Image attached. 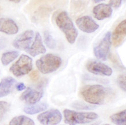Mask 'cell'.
Listing matches in <instances>:
<instances>
[{"mask_svg": "<svg viewBox=\"0 0 126 125\" xmlns=\"http://www.w3.org/2000/svg\"><path fill=\"white\" fill-rule=\"evenodd\" d=\"M10 125H34V122L29 117L24 115L16 116L9 122Z\"/></svg>", "mask_w": 126, "mask_h": 125, "instance_id": "obj_18", "label": "cell"}, {"mask_svg": "<svg viewBox=\"0 0 126 125\" xmlns=\"http://www.w3.org/2000/svg\"><path fill=\"white\" fill-rule=\"evenodd\" d=\"M11 105L5 101H0V121L4 119L8 112L9 111Z\"/></svg>", "mask_w": 126, "mask_h": 125, "instance_id": "obj_22", "label": "cell"}, {"mask_svg": "<svg viewBox=\"0 0 126 125\" xmlns=\"http://www.w3.org/2000/svg\"><path fill=\"white\" fill-rule=\"evenodd\" d=\"M72 107L76 109H77L90 110L94 108L93 107L85 104L83 103H80V102H76V103H73L72 104Z\"/></svg>", "mask_w": 126, "mask_h": 125, "instance_id": "obj_24", "label": "cell"}, {"mask_svg": "<svg viewBox=\"0 0 126 125\" xmlns=\"http://www.w3.org/2000/svg\"><path fill=\"white\" fill-rule=\"evenodd\" d=\"M48 108V105L46 103H41L39 104H32L31 105L25 107L23 111L29 115L36 114L42 111H44Z\"/></svg>", "mask_w": 126, "mask_h": 125, "instance_id": "obj_17", "label": "cell"}, {"mask_svg": "<svg viewBox=\"0 0 126 125\" xmlns=\"http://www.w3.org/2000/svg\"><path fill=\"white\" fill-rule=\"evenodd\" d=\"M16 80L12 77H6L0 82V98L5 97L12 91Z\"/></svg>", "mask_w": 126, "mask_h": 125, "instance_id": "obj_16", "label": "cell"}, {"mask_svg": "<svg viewBox=\"0 0 126 125\" xmlns=\"http://www.w3.org/2000/svg\"><path fill=\"white\" fill-rule=\"evenodd\" d=\"M19 53L16 51L6 52L1 56V62L3 65L7 66L19 56Z\"/></svg>", "mask_w": 126, "mask_h": 125, "instance_id": "obj_19", "label": "cell"}, {"mask_svg": "<svg viewBox=\"0 0 126 125\" xmlns=\"http://www.w3.org/2000/svg\"><path fill=\"white\" fill-rule=\"evenodd\" d=\"M26 88V87L25 85L24 84V83H17L16 85V90L17 91H19L25 90Z\"/></svg>", "mask_w": 126, "mask_h": 125, "instance_id": "obj_28", "label": "cell"}, {"mask_svg": "<svg viewBox=\"0 0 126 125\" xmlns=\"http://www.w3.org/2000/svg\"><path fill=\"white\" fill-rule=\"evenodd\" d=\"M47 82V80L43 79L35 86L27 87L25 91L21 95L20 100L29 104H35L37 103L43 98Z\"/></svg>", "mask_w": 126, "mask_h": 125, "instance_id": "obj_5", "label": "cell"}, {"mask_svg": "<svg viewBox=\"0 0 126 125\" xmlns=\"http://www.w3.org/2000/svg\"><path fill=\"white\" fill-rule=\"evenodd\" d=\"M122 0H110L109 5L114 8H118L121 6Z\"/></svg>", "mask_w": 126, "mask_h": 125, "instance_id": "obj_25", "label": "cell"}, {"mask_svg": "<svg viewBox=\"0 0 126 125\" xmlns=\"http://www.w3.org/2000/svg\"><path fill=\"white\" fill-rule=\"evenodd\" d=\"M44 37L45 43L48 48L50 49H54L56 47V43L55 40L48 31H46L44 33Z\"/></svg>", "mask_w": 126, "mask_h": 125, "instance_id": "obj_21", "label": "cell"}, {"mask_svg": "<svg viewBox=\"0 0 126 125\" xmlns=\"http://www.w3.org/2000/svg\"><path fill=\"white\" fill-rule=\"evenodd\" d=\"M126 111L124 110L120 112L112 115L110 117L111 121L116 125H122L126 124Z\"/></svg>", "mask_w": 126, "mask_h": 125, "instance_id": "obj_20", "label": "cell"}, {"mask_svg": "<svg viewBox=\"0 0 126 125\" xmlns=\"http://www.w3.org/2000/svg\"><path fill=\"white\" fill-rule=\"evenodd\" d=\"M63 114L64 122L71 125L91 123L98 118L95 112H77L67 109L64 110Z\"/></svg>", "mask_w": 126, "mask_h": 125, "instance_id": "obj_3", "label": "cell"}, {"mask_svg": "<svg viewBox=\"0 0 126 125\" xmlns=\"http://www.w3.org/2000/svg\"><path fill=\"white\" fill-rule=\"evenodd\" d=\"M34 37V32L32 30H27L22 33L14 40L13 46L20 50H26L30 47Z\"/></svg>", "mask_w": 126, "mask_h": 125, "instance_id": "obj_10", "label": "cell"}, {"mask_svg": "<svg viewBox=\"0 0 126 125\" xmlns=\"http://www.w3.org/2000/svg\"><path fill=\"white\" fill-rule=\"evenodd\" d=\"M9 1H11V2H15V3H19L20 2V1L21 0H9Z\"/></svg>", "mask_w": 126, "mask_h": 125, "instance_id": "obj_29", "label": "cell"}, {"mask_svg": "<svg viewBox=\"0 0 126 125\" xmlns=\"http://www.w3.org/2000/svg\"><path fill=\"white\" fill-rule=\"evenodd\" d=\"M30 77L32 79V80L34 81V82H36L39 77V73L36 71H32L30 74Z\"/></svg>", "mask_w": 126, "mask_h": 125, "instance_id": "obj_26", "label": "cell"}, {"mask_svg": "<svg viewBox=\"0 0 126 125\" xmlns=\"http://www.w3.org/2000/svg\"><path fill=\"white\" fill-rule=\"evenodd\" d=\"M35 64L42 73H51L59 68L62 64V59L59 56L52 54H47L38 59Z\"/></svg>", "mask_w": 126, "mask_h": 125, "instance_id": "obj_4", "label": "cell"}, {"mask_svg": "<svg viewBox=\"0 0 126 125\" xmlns=\"http://www.w3.org/2000/svg\"><path fill=\"white\" fill-rule=\"evenodd\" d=\"M19 27L15 22L12 19L0 18V32L8 35L16 34Z\"/></svg>", "mask_w": 126, "mask_h": 125, "instance_id": "obj_13", "label": "cell"}, {"mask_svg": "<svg viewBox=\"0 0 126 125\" xmlns=\"http://www.w3.org/2000/svg\"><path fill=\"white\" fill-rule=\"evenodd\" d=\"M55 22L58 27L65 36L66 40L70 44H73L78 36V31L74 25L67 13L62 11L58 15Z\"/></svg>", "mask_w": 126, "mask_h": 125, "instance_id": "obj_2", "label": "cell"}, {"mask_svg": "<svg viewBox=\"0 0 126 125\" xmlns=\"http://www.w3.org/2000/svg\"><path fill=\"white\" fill-rule=\"evenodd\" d=\"M93 1H94L95 2H96V3H98V2H101V1H105V0H93Z\"/></svg>", "mask_w": 126, "mask_h": 125, "instance_id": "obj_30", "label": "cell"}, {"mask_svg": "<svg viewBox=\"0 0 126 125\" xmlns=\"http://www.w3.org/2000/svg\"><path fill=\"white\" fill-rule=\"evenodd\" d=\"M111 45V33L107 32L98 45L94 48V53L98 59L106 61Z\"/></svg>", "mask_w": 126, "mask_h": 125, "instance_id": "obj_7", "label": "cell"}, {"mask_svg": "<svg viewBox=\"0 0 126 125\" xmlns=\"http://www.w3.org/2000/svg\"><path fill=\"white\" fill-rule=\"evenodd\" d=\"M117 83L118 86L123 91L125 92L126 90V77L125 75L121 74L118 76L117 79Z\"/></svg>", "mask_w": 126, "mask_h": 125, "instance_id": "obj_23", "label": "cell"}, {"mask_svg": "<svg viewBox=\"0 0 126 125\" xmlns=\"http://www.w3.org/2000/svg\"><path fill=\"white\" fill-rule=\"evenodd\" d=\"M79 29L87 33H94L99 28V25L89 16H84L78 18L76 21Z\"/></svg>", "mask_w": 126, "mask_h": 125, "instance_id": "obj_11", "label": "cell"}, {"mask_svg": "<svg viewBox=\"0 0 126 125\" xmlns=\"http://www.w3.org/2000/svg\"><path fill=\"white\" fill-rule=\"evenodd\" d=\"M113 12L112 6L109 4H100L93 8V13L94 17L98 20L110 17Z\"/></svg>", "mask_w": 126, "mask_h": 125, "instance_id": "obj_14", "label": "cell"}, {"mask_svg": "<svg viewBox=\"0 0 126 125\" xmlns=\"http://www.w3.org/2000/svg\"><path fill=\"white\" fill-rule=\"evenodd\" d=\"M33 68V60L30 56L22 54L19 59L11 66L9 71L16 77L28 74Z\"/></svg>", "mask_w": 126, "mask_h": 125, "instance_id": "obj_6", "label": "cell"}, {"mask_svg": "<svg viewBox=\"0 0 126 125\" xmlns=\"http://www.w3.org/2000/svg\"><path fill=\"white\" fill-rule=\"evenodd\" d=\"M86 68L89 72L97 75L110 76L113 72L110 67L98 61H91L88 62L87 64Z\"/></svg>", "mask_w": 126, "mask_h": 125, "instance_id": "obj_9", "label": "cell"}, {"mask_svg": "<svg viewBox=\"0 0 126 125\" xmlns=\"http://www.w3.org/2000/svg\"><path fill=\"white\" fill-rule=\"evenodd\" d=\"M62 116L57 109H51L41 113L37 116L40 123L45 125H55L61 122Z\"/></svg>", "mask_w": 126, "mask_h": 125, "instance_id": "obj_8", "label": "cell"}, {"mask_svg": "<svg viewBox=\"0 0 126 125\" xmlns=\"http://www.w3.org/2000/svg\"><path fill=\"white\" fill-rule=\"evenodd\" d=\"M126 36V20L121 22L114 29L112 35V43L114 47H118L124 43Z\"/></svg>", "mask_w": 126, "mask_h": 125, "instance_id": "obj_12", "label": "cell"}, {"mask_svg": "<svg viewBox=\"0 0 126 125\" xmlns=\"http://www.w3.org/2000/svg\"><path fill=\"white\" fill-rule=\"evenodd\" d=\"M29 54L32 56H34L41 54H44L46 52V47L43 43V40L41 35L39 33H36L35 36L34 41L33 44L31 47L27 48L26 50Z\"/></svg>", "mask_w": 126, "mask_h": 125, "instance_id": "obj_15", "label": "cell"}, {"mask_svg": "<svg viewBox=\"0 0 126 125\" xmlns=\"http://www.w3.org/2000/svg\"><path fill=\"white\" fill-rule=\"evenodd\" d=\"M8 44V41L5 38H0V50L4 49Z\"/></svg>", "mask_w": 126, "mask_h": 125, "instance_id": "obj_27", "label": "cell"}, {"mask_svg": "<svg viewBox=\"0 0 126 125\" xmlns=\"http://www.w3.org/2000/svg\"><path fill=\"white\" fill-rule=\"evenodd\" d=\"M80 94L87 103L94 105H101L105 100L107 90L99 84L86 85L81 89Z\"/></svg>", "mask_w": 126, "mask_h": 125, "instance_id": "obj_1", "label": "cell"}]
</instances>
